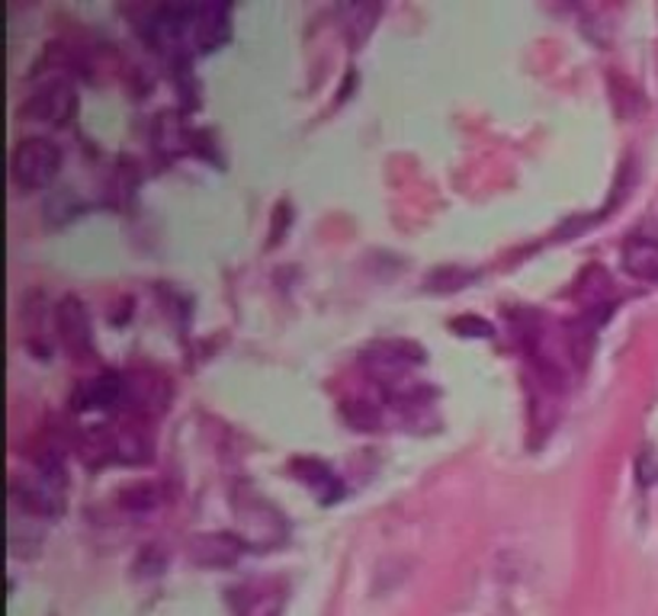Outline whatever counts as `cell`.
<instances>
[{
    "mask_svg": "<svg viewBox=\"0 0 658 616\" xmlns=\"http://www.w3.org/2000/svg\"><path fill=\"white\" fill-rule=\"evenodd\" d=\"M453 327L473 331V337H492V325H488V322H478V318H460V322H453Z\"/></svg>",
    "mask_w": 658,
    "mask_h": 616,
    "instance_id": "cell-8",
    "label": "cell"
},
{
    "mask_svg": "<svg viewBox=\"0 0 658 616\" xmlns=\"http://www.w3.org/2000/svg\"><path fill=\"white\" fill-rule=\"evenodd\" d=\"M190 30H193V42L199 52H213L228 42L231 26H228V10L225 7H193L190 17Z\"/></svg>",
    "mask_w": 658,
    "mask_h": 616,
    "instance_id": "cell-4",
    "label": "cell"
},
{
    "mask_svg": "<svg viewBox=\"0 0 658 616\" xmlns=\"http://www.w3.org/2000/svg\"><path fill=\"white\" fill-rule=\"evenodd\" d=\"M62 171V148L55 145L52 139H23L13 158H10V174L13 181L26 190H39V186H48V183L58 177Z\"/></svg>",
    "mask_w": 658,
    "mask_h": 616,
    "instance_id": "cell-1",
    "label": "cell"
},
{
    "mask_svg": "<svg viewBox=\"0 0 658 616\" xmlns=\"http://www.w3.org/2000/svg\"><path fill=\"white\" fill-rule=\"evenodd\" d=\"M119 399H122V379L116 372H100L80 382L72 401L77 411H100V408H112Z\"/></svg>",
    "mask_w": 658,
    "mask_h": 616,
    "instance_id": "cell-5",
    "label": "cell"
},
{
    "mask_svg": "<svg viewBox=\"0 0 658 616\" xmlns=\"http://www.w3.org/2000/svg\"><path fill=\"white\" fill-rule=\"evenodd\" d=\"M55 325H58V337L68 347V354H74V357L90 354L94 331H90V315H87L80 299H74V295L62 299V305L55 309Z\"/></svg>",
    "mask_w": 658,
    "mask_h": 616,
    "instance_id": "cell-3",
    "label": "cell"
},
{
    "mask_svg": "<svg viewBox=\"0 0 658 616\" xmlns=\"http://www.w3.org/2000/svg\"><path fill=\"white\" fill-rule=\"evenodd\" d=\"M74 107H77V94L68 80H52L45 84L42 90H36L26 104V116L36 119V122H48V126H65L68 119L74 116Z\"/></svg>",
    "mask_w": 658,
    "mask_h": 616,
    "instance_id": "cell-2",
    "label": "cell"
},
{
    "mask_svg": "<svg viewBox=\"0 0 658 616\" xmlns=\"http://www.w3.org/2000/svg\"><path fill=\"white\" fill-rule=\"evenodd\" d=\"M203 549V555H199V562H206V565H228L235 555H238V545L228 543V537H199L196 545H193V552H199Z\"/></svg>",
    "mask_w": 658,
    "mask_h": 616,
    "instance_id": "cell-7",
    "label": "cell"
},
{
    "mask_svg": "<svg viewBox=\"0 0 658 616\" xmlns=\"http://www.w3.org/2000/svg\"><path fill=\"white\" fill-rule=\"evenodd\" d=\"M623 267L639 280H658V241L633 238L623 248Z\"/></svg>",
    "mask_w": 658,
    "mask_h": 616,
    "instance_id": "cell-6",
    "label": "cell"
}]
</instances>
